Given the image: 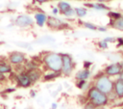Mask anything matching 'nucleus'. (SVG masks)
I'll use <instances>...</instances> for the list:
<instances>
[{
  "label": "nucleus",
  "instance_id": "nucleus-1",
  "mask_svg": "<svg viewBox=\"0 0 123 109\" xmlns=\"http://www.w3.org/2000/svg\"><path fill=\"white\" fill-rule=\"evenodd\" d=\"M42 64L48 70L61 71L62 66V55L56 52H46L42 56Z\"/></svg>",
  "mask_w": 123,
  "mask_h": 109
},
{
  "label": "nucleus",
  "instance_id": "nucleus-2",
  "mask_svg": "<svg viewBox=\"0 0 123 109\" xmlns=\"http://www.w3.org/2000/svg\"><path fill=\"white\" fill-rule=\"evenodd\" d=\"M87 98L89 101H91L96 107L105 105L108 102V96L106 94L99 91L96 87H92L88 90L87 93Z\"/></svg>",
  "mask_w": 123,
  "mask_h": 109
},
{
  "label": "nucleus",
  "instance_id": "nucleus-3",
  "mask_svg": "<svg viewBox=\"0 0 123 109\" xmlns=\"http://www.w3.org/2000/svg\"><path fill=\"white\" fill-rule=\"evenodd\" d=\"M95 87L104 94H110L112 91L113 83L107 75H100L96 79Z\"/></svg>",
  "mask_w": 123,
  "mask_h": 109
},
{
  "label": "nucleus",
  "instance_id": "nucleus-4",
  "mask_svg": "<svg viewBox=\"0 0 123 109\" xmlns=\"http://www.w3.org/2000/svg\"><path fill=\"white\" fill-rule=\"evenodd\" d=\"M62 73L68 76L71 74V72L74 69L75 64L74 61L71 57V55L67 54V53H62Z\"/></svg>",
  "mask_w": 123,
  "mask_h": 109
},
{
  "label": "nucleus",
  "instance_id": "nucleus-5",
  "mask_svg": "<svg viewBox=\"0 0 123 109\" xmlns=\"http://www.w3.org/2000/svg\"><path fill=\"white\" fill-rule=\"evenodd\" d=\"M46 25L53 30H64L69 27L66 22H64L63 20H62L58 17H55V16H48Z\"/></svg>",
  "mask_w": 123,
  "mask_h": 109
},
{
  "label": "nucleus",
  "instance_id": "nucleus-6",
  "mask_svg": "<svg viewBox=\"0 0 123 109\" xmlns=\"http://www.w3.org/2000/svg\"><path fill=\"white\" fill-rule=\"evenodd\" d=\"M8 61L11 65L17 66V65H23L26 61V56L24 53L19 51H13L11 52L8 56Z\"/></svg>",
  "mask_w": 123,
  "mask_h": 109
},
{
  "label": "nucleus",
  "instance_id": "nucleus-7",
  "mask_svg": "<svg viewBox=\"0 0 123 109\" xmlns=\"http://www.w3.org/2000/svg\"><path fill=\"white\" fill-rule=\"evenodd\" d=\"M33 23H34L33 18L28 14H20L14 20V24L18 27H21V28L30 27L33 25Z\"/></svg>",
  "mask_w": 123,
  "mask_h": 109
},
{
  "label": "nucleus",
  "instance_id": "nucleus-8",
  "mask_svg": "<svg viewBox=\"0 0 123 109\" xmlns=\"http://www.w3.org/2000/svg\"><path fill=\"white\" fill-rule=\"evenodd\" d=\"M15 82L17 83L18 86L20 87H23V88H27L29 87L32 82L27 74L26 71H22V72H19V73H16V80Z\"/></svg>",
  "mask_w": 123,
  "mask_h": 109
},
{
  "label": "nucleus",
  "instance_id": "nucleus-9",
  "mask_svg": "<svg viewBox=\"0 0 123 109\" xmlns=\"http://www.w3.org/2000/svg\"><path fill=\"white\" fill-rule=\"evenodd\" d=\"M123 70V64L122 63H114L108 66L105 69L107 75H117L120 74Z\"/></svg>",
  "mask_w": 123,
  "mask_h": 109
},
{
  "label": "nucleus",
  "instance_id": "nucleus-10",
  "mask_svg": "<svg viewBox=\"0 0 123 109\" xmlns=\"http://www.w3.org/2000/svg\"><path fill=\"white\" fill-rule=\"evenodd\" d=\"M47 14H44L43 12H37L35 14V20H36V23L37 26L39 27H42L46 24V21H47Z\"/></svg>",
  "mask_w": 123,
  "mask_h": 109
},
{
  "label": "nucleus",
  "instance_id": "nucleus-11",
  "mask_svg": "<svg viewBox=\"0 0 123 109\" xmlns=\"http://www.w3.org/2000/svg\"><path fill=\"white\" fill-rule=\"evenodd\" d=\"M26 72H27V74H28V76H29V78H30V80H31V82H32V84L35 83V82H37V80H39V78H40L41 75H42L41 71H40L38 68L30 69V70H27Z\"/></svg>",
  "mask_w": 123,
  "mask_h": 109
},
{
  "label": "nucleus",
  "instance_id": "nucleus-12",
  "mask_svg": "<svg viewBox=\"0 0 123 109\" xmlns=\"http://www.w3.org/2000/svg\"><path fill=\"white\" fill-rule=\"evenodd\" d=\"M12 66L10 63L6 62V61H2L0 60V73H11L12 72Z\"/></svg>",
  "mask_w": 123,
  "mask_h": 109
},
{
  "label": "nucleus",
  "instance_id": "nucleus-13",
  "mask_svg": "<svg viewBox=\"0 0 123 109\" xmlns=\"http://www.w3.org/2000/svg\"><path fill=\"white\" fill-rule=\"evenodd\" d=\"M114 90L115 94L118 97H123V80L118 79L114 84Z\"/></svg>",
  "mask_w": 123,
  "mask_h": 109
},
{
  "label": "nucleus",
  "instance_id": "nucleus-14",
  "mask_svg": "<svg viewBox=\"0 0 123 109\" xmlns=\"http://www.w3.org/2000/svg\"><path fill=\"white\" fill-rule=\"evenodd\" d=\"M89 76H90V71L87 68H84V69L78 71L76 74V78L78 80H86Z\"/></svg>",
  "mask_w": 123,
  "mask_h": 109
},
{
  "label": "nucleus",
  "instance_id": "nucleus-15",
  "mask_svg": "<svg viewBox=\"0 0 123 109\" xmlns=\"http://www.w3.org/2000/svg\"><path fill=\"white\" fill-rule=\"evenodd\" d=\"M111 26L115 28V29L123 31V16L121 15L120 17H118L117 19H114V20L111 19Z\"/></svg>",
  "mask_w": 123,
  "mask_h": 109
},
{
  "label": "nucleus",
  "instance_id": "nucleus-16",
  "mask_svg": "<svg viewBox=\"0 0 123 109\" xmlns=\"http://www.w3.org/2000/svg\"><path fill=\"white\" fill-rule=\"evenodd\" d=\"M57 7H58V9H59V11H60L61 14H63L65 11L69 10L70 8H72L71 5H70L68 2L63 1V0H60L59 3H58V6H57Z\"/></svg>",
  "mask_w": 123,
  "mask_h": 109
},
{
  "label": "nucleus",
  "instance_id": "nucleus-17",
  "mask_svg": "<svg viewBox=\"0 0 123 109\" xmlns=\"http://www.w3.org/2000/svg\"><path fill=\"white\" fill-rule=\"evenodd\" d=\"M61 74H62V71H53V70H50V72H47V73H45L43 75V79L46 80V81L53 80V79L59 77Z\"/></svg>",
  "mask_w": 123,
  "mask_h": 109
},
{
  "label": "nucleus",
  "instance_id": "nucleus-18",
  "mask_svg": "<svg viewBox=\"0 0 123 109\" xmlns=\"http://www.w3.org/2000/svg\"><path fill=\"white\" fill-rule=\"evenodd\" d=\"M91 8L92 9H95V10H98V11H107V10H109V7L106 6L104 3H101V2L92 3Z\"/></svg>",
  "mask_w": 123,
  "mask_h": 109
},
{
  "label": "nucleus",
  "instance_id": "nucleus-19",
  "mask_svg": "<svg viewBox=\"0 0 123 109\" xmlns=\"http://www.w3.org/2000/svg\"><path fill=\"white\" fill-rule=\"evenodd\" d=\"M74 10H75V15H77L78 17H84L87 14V11H86V8L79 7V8H75Z\"/></svg>",
  "mask_w": 123,
  "mask_h": 109
},
{
  "label": "nucleus",
  "instance_id": "nucleus-20",
  "mask_svg": "<svg viewBox=\"0 0 123 109\" xmlns=\"http://www.w3.org/2000/svg\"><path fill=\"white\" fill-rule=\"evenodd\" d=\"M62 14H63L64 16H66V17H71V16L75 15V10H74L73 8H70L69 10L65 11V12H64Z\"/></svg>",
  "mask_w": 123,
  "mask_h": 109
},
{
  "label": "nucleus",
  "instance_id": "nucleus-21",
  "mask_svg": "<svg viewBox=\"0 0 123 109\" xmlns=\"http://www.w3.org/2000/svg\"><path fill=\"white\" fill-rule=\"evenodd\" d=\"M84 26H85L86 29H89V30H92V31L97 30V27H96L94 24L90 23V22H84Z\"/></svg>",
  "mask_w": 123,
  "mask_h": 109
},
{
  "label": "nucleus",
  "instance_id": "nucleus-22",
  "mask_svg": "<svg viewBox=\"0 0 123 109\" xmlns=\"http://www.w3.org/2000/svg\"><path fill=\"white\" fill-rule=\"evenodd\" d=\"M109 16L112 19V20H114V19H117L118 17H120L121 16V14H119V13H115V12H110L109 13Z\"/></svg>",
  "mask_w": 123,
  "mask_h": 109
},
{
  "label": "nucleus",
  "instance_id": "nucleus-23",
  "mask_svg": "<svg viewBox=\"0 0 123 109\" xmlns=\"http://www.w3.org/2000/svg\"><path fill=\"white\" fill-rule=\"evenodd\" d=\"M76 85H77V87L80 88V89H85L86 86L87 85V83L86 82V80H79V82H78Z\"/></svg>",
  "mask_w": 123,
  "mask_h": 109
},
{
  "label": "nucleus",
  "instance_id": "nucleus-24",
  "mask_svg": "<svg viewBox=\"0 0 123 109\" xmlns=\"http://www.w3.org/2000/svg\"><path fill=\"white\" fill-rule=\"evenodd\" d=\"M98 45H99V47L100 48H103V49H106L107 47H108V42L104 40V41H99V43H98Z\"/></svg>",
  "mask_w": 123,
  "mask_h": 109
},
{
  "label": "nucleus",
  "instance_id": "nucleus-25",
  "mask_svg": "<svg viewBox=\"0 0 123 109\" xmlns=\"http://www.w3.org/2000/svg\"><path fill=\"white\" fill-rule=\"evenodd\" d=\"M95 105L91 102V101H89V102H87L86 105H85V109H95Z\"/></svg>",
  "mask_w": 123,
  "mask_h": 109
},
{
  "label": "nucleus",
  "instance_id": "nucleus-26",
  "mask_svg": "<svg viewBox=\"0 0 123 109\" xmlns=\"http://www.w3.org/2000/svg\"><path fill=\"white\" fill-rule=\"evenodd\" d=\"M91 66V63L90 62H88V61H86L85 63H84V68H87L88 69V68Z\"/></svg>",
  "mask_w": 123,
  "mask_h": 109
},
{
  "label": "nucleus",
  "instance_id": "nucleus-27",
  "mask_svg": "<svg viewBox=\"0 0 123 109\" xmlns=\"http://www.w3.org/2000/svg\"><path fill=\"white\" fill-rule=\"evenodd\" d=\"M52 13H53V14H58L59 13H60V11H59V9H58V7H56V8H53L52 9Z\"/></svg>",
  "mask_w": 123,
  "mask_h": 109
},
{
  "label": "nucleus",
  "instance_id": "nucleus-28",
  "mask_svg": "<svg viewBox=\"0 0 123 109\" xmlns=\"http://www.w3.org/2000/svg\"><path fill=\"white\" fill-rule=\"evenodd\" d=\"M50 0H35V2H37V4H43V3H46Z\"/></svg>",
  "mask_w": 123,
  "mask_h": 109
},
{
  "label": "nucleus",
  "instance_id": "nucleus-29",
  "mask_svg": "<svg viewBox=\"0 0 123 109\" xmlns=\"http://www.w3.org/2000/svg\"><path fill=\"white\" fill-rule=\"evenodd\" d=\"M13 91H15L14 88H9V89H6L5 90V93H12Z\"/></svg>",
  "mask_w": 123,
  "mask_h": 109
},
{
  "label": "nucleus",
  "instance_id": "nucleus-30",
  "mask_svg": "<svg viewBox=\"0 0 123 109\" xmlns=\"http://www.w3.org/2000/svg\"><path fill=\"white\" fill-rule=\"evenodd\" d=\"M6 80V76L3 73H0V82H3Z\"/></svg>",
  "mask_w": 123,
  "mask_h": 109
},
{
  "label": "nucleus",
  "instance_id": "nucleus-31",
  "mask_svg": "<svg viewBox=\"0 0 123 109\" xmlns=\"http://www.w3.org/2000/svg\"><path fill=\"white\" fill-rule=\"evenodd\" d=\"M97 30H99L101 32H106L107 31V28L106 27H97Z\"/></svg>",
  "mask_w": 123,
  "mask_h": 109
},
{
  "label": "nucleus",
  "instance_id": "nucleus-32",
  "mask_svg": "<svg viewBox=\"0 0 123 109\" xmlns=\"http://www.w3.org/2000/svg\"><path fill=\"white\" fill-rule=\"evenodd\" d=\"M105 41H106L107 42H109V41H113L114 40H113L112 38H106V39H105Z\"/></svg>",
  "mask_w": 123,
  "mask_h": 109
},
{
  "label": "nucleus",
  "instance_id": "nucleus-33",
  "mask_svg": "<svg viewBox=\"0 0 123 109\" xmlns=\"http://www.w3.org/2000/svg\"><path fill=\"white\" fill-rule=\"evenodd\" d=\"M118 42H119L118 45H123V39L122 38H119L118 39Z\"/></svg>",
  "mask_w": 123,
  "mask_h": 109
},
{
  "label": "nucleus",
  "instance_id": "nucleus-34",
  "mask_svg": "<svg viewBox=\"0 0 123 109\" xmlns=\"http://www.w3.org/2000/svg\"><path fill=\"white\" fill-rule=\"evenodd\" d=\"M97 2H101V3H105V2H108V1H111V0H96Z\"/></svg>",
  "mask_w": 123,
  "mask_h": 109
},
{
  "label": "nucleus",
  "instance_id": "nucleus-35",
  "mask_svg": "<svg viewBox=\"0 0 123 109\" xmlns=\"http://www.w3.org/2000/svg\"><path fill=\"white\" fill-rule=\"evenodd\" d=\"M57 108V104L56 103H53L52 104V109H56Z\"/></svg>",
  "mask_w": 123,
  "mask_h": 109
},
{
  "label": "nucleus",
  "instance_id": "nucleus-36",
  "mask_svg": "<svg viewBox=\"0 0 123 109\" xmlns=\"http://www.w3.org/2000/svg\"><path fill=\"white\" fill-rule=\"evenodd\" d=\"M120 79H122V80H123V70H122V72L120 73Z\"/></svg>",
  "mask_w": 123,
  "mask_h": 109
},
{
  "label": "nucleus",
  "instance_id": "nucleus-37",
  "mask_svg": "<svg viewBox=\"0 0 123 109\" xmlns=\"http://www.w3.org/2000/svg\"><path fill=\"white\" fill-rule=\"evenodd\" d=\"M35 95H36L35 92H32V93H31V95H32V96H35Z\"/></svg>",
  "mask_w": 123,
  "mask_h": 109
},
{
  "label": "nucleus",
  "instance_id": "nucleus-38",
  "mask_svg": "<svg viewBox=\"0 0 123 109\" xmlns=\"http://www.w3.org/2000/svg\"><path fill=\"white\" fill-rule=\"evenodd\" d=\"M56 1H60V0H56Z\"/></svg>",
  "mask_w": 123,
  "mask_h": 109
}]
</instances>
